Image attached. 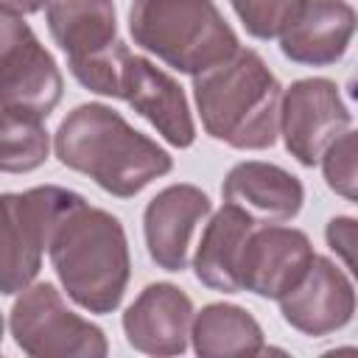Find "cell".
<instances>
[{"instance_id":"1","label":"cell","mask_w":358,"mask_h":358,"mask_svg":"<svg viewBox=\"0 0 358 358\" xmlns=\"http://www.w3.org/2000/svg\"><path fill=\"white\" fill-rule=\"evenodd\" d=\"M56 157L64 168L90 176L101 190L129 199L154 179L171 173V154L137 131L106 103L76 106L53 134Z\"/></svg>"},{"instance_id":"2","label":"cell","mask_w":358,"mask_h":358,"mask_svg":"<svg viewBox=\"0 0 358 358\" xmlns=\"http://www.w3.org/2000/svg\"><path fill=\"white\" fill-rule=\"evenodd\" d=\"M282 87L255 50H238L227 62L193 76V98L204 131L238 151L271 148L280 134Z\"/></svg>"},{"instance_id":"3","label":"cell","mask_w":358,"mask_h":358,"mask_svg":"<svg viewBox=\"0 0 358 358\" xmlns=\"http://www.w3.org/2000/svg\"><path fill=\"white\" fill-rule=\"evenodd\" d=\"M53 271L67 296L90 313H112L123 302L131 257L123 224L87 201L56 229L48 249Z\"/></svg>"},{"instance_id":"4","label":"cell","mask_w":358,"mask_h":358,"mask_svg":"<svg viewBox=\"0 0 358 358\" xmlns=\"http://www.w3.org/2000/svg\"><path fill=\"white\" fill-rule=\"evenodd\" d=\"M129 31L134 45L187 76H201L241 50L213 0H134Z\"/></svg>"},{"instance_id":"5","label":"cell","mask_w":358,"mask_h":358,"mask_svg":"<svg viewBox=\"0 0 358 358\" xmlns=\"http://www.w3.org/2000/svg\"><path fill=\"white\" fill-rule=\"evenodd\" d=\"M45 20L53 42L64 50L70 73L90 92L120 98L123 64L131 56L117 39L112 0H48Z\"/></svg>"},{"instance_id":"6","label":"cell","mask_w":358,"mask_h":358,"mask_svg":"<svg viewBox=\"0 0 358 358\" xmlns=\"http://www.w3.org/2000/svg\"><path fill=\"white\" fill-rule=\"evenodd\" d=\"M78 204H84V196L59 185H39L3 196L6 224L0 288L6 296L22 294L28 285H34L45 249H50L56 229Z\"/></svg>"},{"instance_id":"7","label":"cell","mask_w":358,"mask_h":358,"mask_svg":"<svg viewBox=\"0 0 358 358\" xmlns=\"http://www.w3.org/2000/svg\"><path fill=\"white\" fill-rule=\"evenodd\" d=\"M14 344L34 358H103L106 336L90 319L73 313L53 282L28 285L8 310Z\"/></svg>"},{"instance_id":"8","label":"cell","mask_w":358,"mask_h":358,"mask_svg":"<svg viewBox=\"0 0 358 358\" xmlns=\"http://www.w3.org/2000/svg\"><path fill=\"white\" fill-rule=\"evenodd\" d=\"M62 73L31 25L3 14L0 25V103L11 112L48 117L62 101Z\"/></svg>"},{"instance_id":"9","label":"cell","mask_w":358,"mask_h":358,"mask_svg":"<svg viewBox=\"0 0 358 358\" xmlns=\"http://www.w3.org/2000/svg\"><path fill=\"white\" fill-rule=\"evenodd\" d=\"M350 126V109L330 78H299L282 92L280 134L288 154L313 168L327 145Z\"/></svg>"},{"instance_id":"10","label":"cell","mask_w":358,"mask_h":358,"mask_svg":"<svg viewBox=\"0 0 358 358\" xmlns=\"http://www.w3.org/2000/svg\"><path fill=\"white\" fill-rule=\"evenodd\" d=\"M310 238L302 229L263 224L255 227L241 257V291L263 299H282L313 263Z\"/></svg>"},{"instance_id":"11","label":"cell","mask_w":358,"mask_h":358,"mask_svg":"<svg viewBox=\"0 0 358 358\" xmlns=\"http://www.w3.org/2000/svg\"><path fill=\"white\" fill-rule=\"evenodd\" d=\"M355 285L330 260L316 255L308 274L280 299L282 319L305 336H327L355 316Z\"/></svg>"},{"instance_id":"12","label":"cell","mask_w":358,"mask_h":358,"mask_svg":"<svg viewBox=\"0 0 358 358\" xmlns=\"http://www.w3.org/2000/svg\"><path fill=\"white\" fill-rule=\"evenodd\" d=\"M193 299L173 282H151L123 313L126 341L145 355H182L193 330Z\"/></svg>"},{"instance_id":"13","label":"cell","mask_w":358,"mask_h":358,"mask_svg":"<svg viewBox=\"0 0 358 358\" xmlns=\"http://www.w3.org/2000/svg\"><path fill=\"white\" fill-rule=\"evenodd\" d=\"M213 201L196 185H168L143 213V232L151 260L165 271H185L193 229L210 215Z\"/></svg>"},{"instance_id":"14","label":"cell","mask_w":358,"mask_h":358,"mask_svg":"<svg viewBox=\"0 0 358 358\" xmlns=\"http://www.w3.org/2000/svg\"><path fill=\"white\" fill-rule=\"evenodd\" d=\"M120 98L140 112L173 148H190L196 123L182 87L145 56H129L120 76Z\"/></svg>"},{"instance_id":"15","label":"cell","mask_w":358,"mask_h":358,"mask_svg":"<svg viewBox=\"0 0 358 358\" xmlns=\"http://www.w3.org/2000/svg\"><path fill=\"white\" fill-rule=\"evenodd\" d=\"M358 31V14L347 0H305L296 20L280 36L285 59L308 67L336 64Z\"/></svg>"},{"instance_id":"16","label":"cell","mask_w":358,"mask_h":358,"mask_svg":"<svg viewBox=\"0 0 358 358\" xmlns=\"http://www.w3.org/2000/svg\"><path fill=\"white\" fill-rule=\"evenodd\" d=\"M224 201L246 210L257 224H282L299 215L305 204L302 182L271 162L246 159L229 168L221 185Z\"/></svg>"},{"instance_id":"17","label":"cell","mask_w":358,"mask_h":358,"mask_svg":"<svg viewBox=\"0 0 358 358\" xmlns=\"http://www.w3.org/2000/svg\"><path fill=\"white\" fill-rule=\"evenodd\" d=\"M255 227L257 221L246 210L224 201V207L210 218V224L201 232V241L193 257L196 280L213 291L238 294L241 291V257H243V246Z\"/></svg>"},{"instance_id":"18","label":"cell","mask_w":358,"mask_h":358,"mask_svg":"<svg viewBox=\"0 0 358 358\" xmlns=\"http://www.w3.org/2000/svg\"><path fill=\"white\" fill-rule=\"evenodd\" d=\"M190 341L196 355L201 358H241V355H260L263 327L257 319L232 302H210L204 305L190 330Z\"/></svg>"},{"instance_id":"19","label":"cell","mask_w":358,"mask_h":358,"mask_svg":"<svg viewBox=\"0 0 358 358\" xmlns=\"http://www.w3.org/2000/svg\"><path fill=\"white\" fill-rule=\"evenodd\" d=\"M48 129L45 117L28 112L3 109V154L0 168L6 173H28L48 159Z\"/></svg>"},{"instance_id":"20","label":"cell","mask_w":358,"mask_h":358,"mask_svg":"<svg viewBox=\"0 0 358 358\" xmlns=\"http://www.w3.org/2000/svg\"><path fill=\"white\" fill-rule=\"evenodd\" d=\"M243 28L257 39H280L302 11L305 0H229Z\"/></svg>"},{"instance_id":"21","label":"cell","mask_w":358,"mask_h":358,"mask_svg":"<svg viewBox=\"0 0 358 358\" xmlns=\"http://www.w3.org/2000/svg\"><path fill=\"white\" fill-rule=\"evenodd\" d=\"M322 176L336 196L358 204V129L338 134L327 145L322 154Z\"/></svg>"},{"instance_id":"22","label":"cell","mask_w":358,"mask_h":358,"mask_svg":"<svg viewBox=\"0 0 358 358\" xmlns=\"http://www.w3.org/2000/svg\"><path fill=\"white\" fill-rule=\"evenodd\" d=\"M327 246L344 260L352 280L358 282V218L352 215H336L324 227Z\"/></svg>"},{"instance_id":"23","label":"cell","mask_w":358,"mask_h":358,"mask_svg":"<svg viewBox=\"0 0 358 358\" xmlns=\"http://www.w3.org/2000/svg\"><path fill=\"white\" fill-rule=\"evenodd\" d=\"M42 6H48V0H3V14L25 17V14L39 11Z\"/></svg>"}]
</instances>
